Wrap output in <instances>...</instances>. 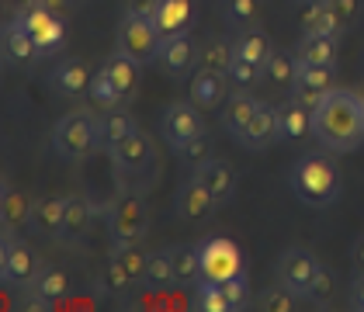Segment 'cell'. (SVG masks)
I'll return each mask as SVG.
<instances>
[{"instance_id": "83f0119b", "label": "cell", "mask_w": 364, "mask_h": 312, "mask_svg": "<svg viewBox=\"0 0 364 312\" xmlns=\"http://www.w3.org/2000/svg\"><path fill=\"white\" fill-rule=\"evenodd\" d=\"M31 229L56 240L63 236V198L56 195H46V198H35V208H31Z\"/></svg>"}, {"instance_id": "9c48e42d", "label": "cell", "mask_w": 364, "mask_h": 312, "mask_svg": "<svg viewBox=\"0 0 364 312\" xmlns=\"http://www.w3.org/2000/svg\"><path fill=\"white\" fill-rule=\"evenodd\" d=\"M14 21L35 38V45H38L42 56H56L59 49L66 45V18H59V14H53V11H46L42 4H38V7H28V11H21V14H14Z\"/></svg>"}, {"instance_id": "d6a6232c", "label": "cell", "mask_w": 364, "mask_h": 312, "mask_svg": "<svg viewBox=\"0 0 364 312\" xmlns=\"http://www.w3.org/2000/svg\"><path fill=\"white\" fill-rule=\"evenodd\" d=\"M295 73H299V56L281 53V49H274L271 59H267V66H264V80L274 90H291L295 87Z\"/></svg>"}, {"instance_id": "ac0fdd59", "label": "cell", "mask_w": 364, "mask_h": 312, "mask_svg": "<svg viewBox=\"0 0 364 312\" xmlns=\"http://www.w3.org/2000/svg\"><path fill=\"white\" fill-rule=\"evenodd\" d=\"M195 18H198V0H160L156 11H153V25L160 31V38L191 31Z\"/></svg>"}, {"instance_id": "8992f818", "label": "cell", "mask_w": 364, "mask_h": 312, "mask_svg": "<svg viewBox=\"0 0 364 312\" xmlns=\"http://www.w3.org/2000/svg\"><path fill=\"white\" fill-rule=\"evenodd\" d=\"M112 163H114V173H118V184H122V188H125L132 177H146L149 184H156V177H149V173H153V163H156V149H153V139H149L146 132H139V129L122 142V146L112 149Z\"/></svg>"}, {"instance_id": "44dd1931", "label": "cell", "mask_w": 364, "mask_h": 312, "mask_svg": "<svg viewBox=\"0 0 364 312\" xmlns=\"http://www.w3.org/2000/svg\"><path fill=\"white\" fill-rule=\"evenodd\" d=\"M105 73L112 77V84L118 87V94H122V101L129 104L136 94H139V84H142V63L136 56H129V53H112V56L105 59Z\"/></svg>"}, {"instance_id": "ffe728a7", "label": "cell", "mask_w": 364, "mask_h": 312, "mask_svg": "<svg viewBox=\"0 0 364 312\" xmlns=\"http://www.w3.org/2000/svg\"><path fill=\"white\" fill-rule=\"evenodd\" d=\"M90 70H87L84 59H59L56 66H53V73H49V87L56 90L59 97H84L87 90H90Z\"/></svg>"}, {"instance_id": "277c9868", "label": "cell", "mask_w": 364, "mask_h": 312, "mask_svg": "<svg viewBox=\"0 0 364 312\" xmlns=\"http://www.w3.org/2000/svg\"><path fill=\"white\" fill-rule=\"evenodd\" d=\"M108 232L112 243H142L149 232V208L139 191H118L108 201Z\"/></svg>"}, {"instance_id": "7a4b0ae2", "label": "cell", "mask_w": 364, "mask_h": 312, "mask_svg": "<svg viewBox=\"0 0 364 312\" xmlns=\"http://www.w3.org/2000/svg\"><path fill=\"white\" fill-rule=\"evenodd\" d=\"M291 191L299 195V201H306L312 208H326L340 198V167L333 163L330 153H302L295 160V167L288 173Z\"/></svg>"}, {"instance_id": "d4e9b609", "label": "cell", "mask_w": 364, "mask_h": 312, "mask_svg": "<svg viewBox=\"0 0 364 312\" xmlns=\"http://www.w3.org/2000/svg\"><path fill=\"white\" fill-rule=\"evenodd\" d=\"M257 108H260V101H257L253 94H247V90H236V94H229V101L223 104V125H225V132H229L232 139H240V136H243V129L250 125V118L257 114Z\"/></svg>"}, {"instance_id": "4dcf8cb0", "label": "cell", "mask_w": 364, "mask_h": 312, "mask_svg": "<svg viewBox=\"0 0 364 312\" xmlns=\"http://www.w3.org/2000/svg\"><path fill=\"white\" fill-rule=\"evenodd\" d=\"M236 56L250 59L257 66H267V59L274 53V45H271V38H267V31L264 28H247V31H236Z\"/></svg>"}, {"instance_id": "60d3db41", "label": "cell", "mask_w": 364, "mask_h": 312, "mask_svg": "<svg viewBox=\"0 0 364 312\" xmlns=\"http://www.w3.org/2000/svg\"><path fill=\"white\" fill-rule=\"evenodd\" d=\"M225 73H229V84L236 87V90H253V87L264 80V66H257V63H250V59H243V56H232Z\"/></svg>"}, {"instance_id": "603a6c76", "label": "cell", "mask_w": 364, "mask_h": 312, "mask_svg": "<svg viewBox=\"0 0 364 312\" xmlns=\"http://www.w3.org/2000/svg\"><path fill=\"white\" fill-rule=\"evenodd\" d=\"M31 208H35V198H28V195H25L21 188H14V184H4V191H0V219H4V229H7V232L28 229Z\"/></svg>"}, {"instance_id": "ab89813d", "label": "cell", "mask_w": 364, "mask_h": 312, "mask_svg": "<svg viewBox=\"0 0 364 312\" xmlns=\"http://www.w3.org/2000/svg\"><path fill=\"white\" fill-rule=\"evenodd\" d=\"M191 306H195L198 312H232V306H229V298H225V291H223V284H215V281L195 284Z\"/></svg>"}, {"instance_id": "d590c367", "label": "cell", "mask_w": 364, "mask_h": 312, "mask_svg": "<svg viewBox=\"0 0 364 312\" xmlns=\"http://www.w3.org/2000/svg\"><path fill=\"white\" fill-rule=\"evenodd\" d=\"M236 56V45L223 38V35H208V38H201V66H208V70H229V63Z\"/></svg>"}, {"instance_id": "db71d44e", "label": "cell", "mask_w": 364, "mask_h": 312, "mask_svg": "<svg viewBox=\"0 0 364 312\" xmlns=\"http://www.w3.org/2000/svg\"><path fill=\"white\" fill-rule=\"evenodd\" d=\"M361 101H364V90H361Z\"/></svg>"}, {"instance_id": "7402d4cb", "label": "cell", "mask_w": 364, "mask_h": 312, "mask_svg": "<svg viewBox=\"0 0 364 312\" xmlns=\"http://www.w3.org/2000/svg\"><path fill=\"white\" fill-rule=\"evenodd\" d=\"M94 212H97V205L90 198H84V195H66L63 198V240L80 243L87 232H90Z\"/></svg>"}, {"instance_id": "f907efd6", "label": "cell", "mask_w": 364, "mask_h": 312, "mask_svg": "<svg viewBox=\"0 0 364 312\" xmlns=\"http://www.w3.org/2000/svg\"><path fill=\"white\" fill-rule=\"evenodd\" d=\"M350 260H354V271L364 274V236L354 240V247H350Z\"/></svg>"}, {"instance_id": "8d00e7d4", "label": "cell", "mask_w": 364, "mask_h": 312, "mask_svg": "<svg viewBox=\"0 0 364 312\" xmlns=\"http://www.w3.org/2000/svg\"><path fill=\"white\" fill-rule=\"evenodd\" d=\"M87 97H90V104H94L97 112H112V108H118V104H125V101H122V94H118V87L112 84V77L105 73V66L94 73Z\"/></svg>"}, {"instance_id": "cb8c5ba5", "label": "cell", "mask_w": 364, "mask_h": 312, "mask_svg": "<svg viewBox=\"0 0 364 312\" xmlns=\"http://www.w3.org/2000/svg\"><path fill=\"white\" fill-rule=\"evenodd\" d=\"M195 177L212 191V198L219 201V205H225V201H232V195H236V171L225 163V160H208L205 167H198Z\"/></svg>"}, {"instance_id": "4fadbf2b", "label": "cell", "mask_w": 364, "mask_h": 312, "mask_svg": "<svg viewBox=\"0 0 364 312\" xmlns=\"http://www.w3.org/2000/svg\"><path fill=\"white\" fill-rule=\"evenodd\" d=\"M173 208H177V215H181L184 222H201V219H208V215L219 208V201L212 198V191L191 173V177H184V181L177 184Z\"/></svg>"}, {"instance_id": "b9f144b4", "label": "cell", "mask_w": 364, "mask_h": 312, "mask_svg": "<svg viewBox=\"0 0 364 312\" xmlns=\"http://www.w3.org/2000/svg\"><path fill=\"white\" fill-rule=\"evenodd\" d=\"M295 302H299V291H291L288 284H271V288H264V295L257 298V306L264 312H291L295 309Z\"/></svg>"}, {"instance_id": "1f68e13d", "label": "cell", "mask_w": 364, "mask_h": 312, "mask_svg": "<svg viewBox=\"0 0 364 312\" xmlns=\"http://www.w3.org/2000/svg\"><path fill=\"white\" fill-rule=\"evenodd\" d=\"M112 257L125 267V274L132 278L136 288L146 284V264H149V250H142V243H112Z\"/></svg>"}, {"instance_id": "d6986e66", "label": "cell", "mask_w": 364, "mask_h": 312, "mask_svg": "<svg viewBox=\"0 0 364 312\" xmlns=\"http://www.w3.org/2000/svg\"><path fill=\"white\" fill-rule=\"evenodd\" d=\"M336 90V73L333 66H309V63H299V73H295V87L291 94H299L306 104H319L326 94Z\"/></svg>"}, {"instance_id": "9a60e30c", "label": "cell", "mask_w": 364, "mask_h": 312, "mask_svg": "<svg viewBox=\"0 0 364 312\" xmlns=\"http://www.w3.org/2000/svg\"><path fill=\"white\" fill-rule=\"evenodd\" d=\"M229 73L223 70H208V66H198L191 73V101L205 112H215L229 101Z\"/></svg>"}, {"instance_id": "7bdbcfd3", "label": "cell", "mask_w": 364, "mask_h": 312, "mask_svg": "<svg viewBox=\"0 0 364 312\" xmlns=\"http://www.w3.org/2000/svg\"><path fill=\"white\" fill-rule=\"evenodd\" d=\"M326 7L333 11L340 35H343V31H354L364 18V0H326Z\"/></svg>"}, {"instance_id": "681fc988", "label": "cell", "mask_w": 364, "mask_h": 312, "mask_svg": "<svg viewBox=\"0 0 364 312\" xmlns=\"http://www.w3.org/2000/svg\"><path fill=\"white\" fill-rule=\"evenodd\" d=\"M42 7H46V11H53V14H59V18H70L73 0H42Z\"/></svg>"}, {"instance_id": "7c38bea8", "label": "cell", "mask_w": 364, "mask_h": 312, "mask_svg": "<svg viewBox=\"0 0 364 312\" xmlns=\"http://www.w3.org/2000/svg\"><path fill=\"white\" fill-rule=\"evenodd\" d=\"M274 271H278L281 284H288L291 291L306 295L312 278H316V271H319V260H316V254L306 250V247H288V250L278 257V267H274Z\"/></svg>"}, {"instance_id": "4316f807", "label": "cell", "mask_w": 364, "mask_h": 312, "mask_svg": "<svg viewBox=\"0 0 364 312\" xmlns=\"http://www.w3.org/2000/svg\"><path fill=\"white\" fill-rule=\"evenodd\" d=\"M136 129H139V125H136V118H132V114L112 108L105 118H97V139H101V149H105V153H112L114 146H122V142L129 139Z\"/></svg>"}, {"instance_id": "836d02e7", "label": "cell", "mask_w": 364, "mask_h": 312, "mask_svg": "<svg viewBox=\"0 0 364 312\" xmlns=\"http://www.w3.org/2000/svg\"><path fill=\"white\" fill-rule=\"evenodd\" d=\"M142 288H153V291H167L177 288V274H173V257L167 250H149V264H146V284Z\"/></svg>"}, {"instance_id": "74e56055", "label": "cell", "mask_w": 364, "mask_h": 312, "mask_svg": "<svg viewBox=\"0 0 364 312\" xmlns=\"http://www.w3.org/2000/svg\"><path fill=\"white\" fill-rule=\"evenodd\" d=\"M302 35H340L336 18H333V11L326 7V0L309 4V11L302 14Z\"/></svg>"}, {"instance_id": "52a82bcc", "label": "cell", "mask_w": 364, "mask_h": 312, "mask_svg": "<svg viewBox=\"0 0 364 312\" xmlns=\"http://www.w3.org/2000/svg\"><path fill=\"white\" fill-rule=\"evenodd\" d=\"M198 250H201V281L223 284V281H229V278H236V274L247 271L243 250H240L232 240H225V236H208V240H201Z\"/></svg>"}, {"instance_id": "f5cc1de1", "label": "cell", "mask_w": 364, "mask_h": 312, "mask_svg": "<svg viewBox=\"0 0 364 312\" xmlns=\"http://www.w3.org/2000/svg\"><path fill=\"white\" fill-rule=\"evenodd\" d=\"M306 4H316V0H306Z\"/></svg>"}, {"instance_id": "2e32d148", "label": "cell", "mask_w": 364, "mask_h": 312, "mask_svg": "<svg viewBox=\"0 0 364 312\" xmlns=\"http://www.w3.org/2000/svg\"><path fill=\"white\" fill-rule=\"evenodd\" d=\"M312 104H306L299 94H288L284 101L278 104V125H281V139L284 142H302L312 132Z\"/></svg>"}, {"instance_id": "30bf717a", "label": "cell", "mask_w": 364, "mask_h": 312, "mask_svg": "<svg viewBox=\"0 0 364 312\" xmlns=\"http://www.w3.org/2000/svg\"><path fill=\"white\" fill-rule=\"evenodd\" d=\"M160 42H164L160 31L153 25V18H146V14H125L118 21V49L129 53V56H136L139 63L156 59Z\"/></svg>"}, {"instance_id": "f6af8a7d", "label": "cell", "mask_w": 364, "mask_h": 312, "mask_svg": "<svg viewBox=\"0 0 364 312\" xmlns=\"http://www.w3.org/2000/svg\"><path fill=\"white\" fill-rule=\"evenodd\" d=\"M336 288H340V281H336V274L326 267V264H319V271H316V278H312V284H309V298L312 302H319V306H326L330 298L336 295Z\"/></svg>"}, {"instance_id": "e575fe53", "label": "cell", "mask_w": 364, "mask_h": 312, "mask_svg": "<svg viewBox=\"0 0 364 312\" xmlns=\"http://www.w3.org/2000/svg\"><path fill=\"white\" fill-rule=\"evenodd\" d=\"M177 160L188 167V171H198V167H205L208 160H212V132L205 129V132H198L191 136L188 142H181L177 146Z\"/></svg>"}, {"instance_id": "816d5d0a", "label": "cell", "mask_w": 364, "mask_h": 312, "mask_svg": "<svg viewBox=\"0 0 364 312\" xmlns=\"http://www.w3.org/2000/svg\"><path fill=\"white\" fill-rule=\"evenodd\" d=\"M42 0H7V7L14 11V14H21V11H28V7H38Z\"/></svg>"}, {"instance_id": "8fae6325", "label": "cell", "mask_w": 364, "mask_h": 312, "mask_svg": "<svg viewBox=\"0 0 364 312\" xmlns=\"http://www.w3.org/2000/svg\"><path fill=\"white\" fill-rule=\"evenodd\" d=\"M205 108H198L195 101H170L164 114H160V136L177 149L181 142H188L191 136L205 132Z\"/></svg>"}, {"instance_id": "6da1fadb", "label": "cell", "mask_w": 364, "mask_h": 312, "mask_svg": "<svg viewBox=\"0 0 364 312\" xmlns=\"http://www.w3.org/2000/svg\"><path fill=\"white\" fill-rule=\"evenodd\" d=\"M312 132L333 153H354L364 142V101L361 94L336 87L312 112Z\"/></svg>"}, {"instance_id": "bcb514c9", "label": "cell", "mask_w": 364, "mask_h": 312, "mask_svg": "<svg viewBox=\"0 0 364 312\" xmlns=\"http://www.w3.org/2000/svg\"><path fill=\"white\" fill-rule=\"evenodd\" d=\"M223 291H225V298H229V306H232V312L247 309V306H250V281H247V271L236 274V278H229V281H223Z\"/></svg>"}, {"instance_id": "7dc6e473", "label": "cell", "mask_w": 364, "mask_h": 312, "mask_svg": "<svg viewBox=\"0 0 364 312\" xmlns=\"http://www.w3.org/2000/svg\"><path fill=\"white\" fill-rule=\"evenodd\" d=\"M156 4L160 0H125V14H146V18H153Z\"/></svg>"}, {"instance_id": "ee69618b", "label": "cell", "mask_w": 364, "mask_h": 312, "mask_svg": "<svg viewBox=\"0 0 364 312\" xmlns=\"http://www.w3.org/2000/svg\"><path fill=\"white\" fill-rule=\"evenodd\" d=\"M97 288H105V291H112V295H122V291H129V288H136V284L125 274V267L112 257V260H105L101 271H97Z\"/></svg>"}, {"instance_id": "f546056e", "label": "cell", "mask_w": 364, "mask_h": 312, "mask_svg": "<svg viewBox=\"0 0 364 312\" xmlns=\"http://www.w3.org/2000/svg\"><path fill=\"white\" fill-rule=\"evenodd\" d=\"M170 257H173V274H177V284H181V288L201 284V250H198V247H191V243L170 247Z\"/></svg>"}, {"instance_id": "e0dca14e", "label": "cell", "mask_w": 364, "mask_h": 312, "mask_svg": "<svg viewBox=\"0 0 364 312\" xmlns=\"http://www.w3.org/2000/svg\"><path fill=\"white\" fill-rule=\"evenodd\" d=\"M281 139V125H278V104H267V101H260V108L257 114L250 118V125L243 129V136H240V146L243 149H250V153H260V149H267L271 142Z\"/></svg>"}, {"instance_id": "5b68a950", "label": "cell", "mask_w": 364, "mask_h": 312, "mask_svg": "<svg viewBox=\"0 0 364 312\" xmlns=\"http://www.w3.org/2000/svg\"><path fill=\"white\" fill-rule=\"evenodd\" d=\"M42 274V260L31 250L28 243L18 236V232H7L4 236V247H0V278L11 288H31Z\"/></svg>"}, {"instance_id": "f1b7e54d", "label": "cell", "mask_w": 364, "mask_h": 312, "mask_svg": "<svg viewBox=\"0 0 364 312\" xmlns=\"http://www.w3.org/2000/svg\"><path fill=\"white\" fill-rule=\"evenodd\" d=\"M223 18H225V25L236 31L260 28V21H264V0H223Z\"/></svg>"}, {"instance_id": "ba28073f", "label": "cell", "mask_w": 364, "mask_h": 312, "mask_svg": "<svg viewBox=\"0 0 364 312\" xmlns=\"http://www.w3.org/2000/svg\"><path fill=\"white\" fill-rule=\"evenodd\" d=\"M153 63L160 66V73H167L170 80H184V77H191L198 66H201V42L191 38V31L170 35V38L160 42Z\"/></svg>"}, {"instance_id": "484cf974", "label": "cell", "mask_w": 364, "mask_h": 312, "mask_svg": "<svg viewBox=\"0 0 364 312\" xmlns=\"http://www.w3.org/2000/svg\"><path fill=\"white\" fill-rule=\"evenodd\" d=\"M295 56L309 66H336L340 42H336V35H302V42L295 45Z\"/></svg>"}, {"instance_id": "5bb4252c", "label": "cell", "mask_w": 364, "mask_h": 312, "mask_svg": "<svg viewBox=\"0 0 364 312\" xmlns=\"http://www.w3.org/2000/svg\"><path fill=\"white\" fill-rule=\"evenodd\" d=\"M0 56H4V63H7L11 70H31V66L42 59V53H38L35 38L11 18V21L4 25V35H0Z\"/></svg>"}, {"instance_id": "f35d334b", "label": "cell", "mask_w": 364, "mask_h": 312, "mask_svg": "<svg viewBox=\"0 0 364 312\" xmlns=\"http://www.w3.org/2000/svg\"><path fill=\"white\" fill-rule=\"evenodd\" d=\"M38 295H46L49 302H59V298H66L70 295V274L63 271V267H42V274H38V281L31 284Z\"/></svg>"}, {"instance_id": "3957f363", "label": "cell", "mask_w": 364, "mask_h": 312, "mask_svg": "<svg viewBox=\"0 0 364 312\" xmlns=\"http://www.w3.org/2000/svg\"><path fill=\"white\" fill-rule=\"evenodd\" d=\"M53 149H56L63 160H70V163H80L87 156H94L101 149L97 118L87 112V108L63 114L56 125H53Z\"/></svg>"}, {"instance_id": "c3c4849f", "label": "cell", "mask_w": 364, "mask_h": 312, "mask_svg": "<svg viewBox=\"0 0 364 312\" xmlns=\"http://www.w3.org/2000/svg\"><path fill=\"white\" fill-rule=\"evenodd\" d=\"M350 306L364 312V274H354V281H350Z\"/></svg>"}]
</instances>
